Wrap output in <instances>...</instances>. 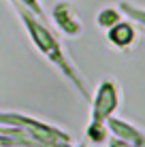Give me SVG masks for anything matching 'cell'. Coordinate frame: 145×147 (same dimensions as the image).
I'll return each instance as SVG.
<instances>
[{
	"label": "cell",
	"instance_id": "cell-1",
	"mask_svg": "<svg viewBox=\"0 0 145 147\" xmlns=\"http://www.w3.org/2000/svg\"><path fill=\"white\" fill-rule=\"evenodd\" d=\"M109 38L119 47H126V45H130L134 40V30L130 24H115L111 28V32H109Z\"/></svg>",
	"mask_w": 145,
	"mask_h": 147
},
{
	"label": "cell",
	"instance_id": "cell-2",
	"mask_svg": "<svg viewBox=\"0 0 145 147\" xmlns=\"http://www.w3.org/2000/svg\"><path fill=\"white\" fill-rule=\"evenodd\" d=\"M100 24H103V26H111V24H117V15L113 13V11L103 13V15H100Z\"/></svg>",
	"mask_w": 145,
	"mask_h": 147
},
{
	"label": "cell",
	"instance_id": "cell-3",
	"mask_svg": "<svg viewBox=\"0 0 145 147\" xmlns=\"http://www.w3.org/2000/svg\"><path fill=\"white\" fill-rule=\"evenodd\" d=\"M137 17H139V19H141V22L145 24V11H137Z\"/></svg>",
	"mask_w": 145,
	"mask_h": 147
},
{
	"label": "cell",
	"instance_id": "cell-4",
	"mask_svg": "<svg viewBox=\"0 0 145 147\" xmlns=\"http://www.w3.org/2000/svg\"><path fill=\"white\" fill-rule=\"evenodd\" d=\"M111 147H130V145H126V143H113Z\"/></svg>",
	"mask_w": 145,
	"mask_h": 147
}]
</instances>
